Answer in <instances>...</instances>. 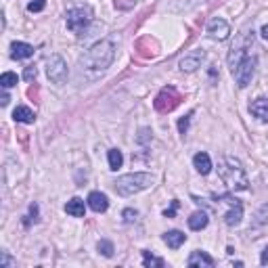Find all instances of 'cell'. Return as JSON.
Instances as JSON below:
<instances>
[{"label": "cell", "instance_id": "cell-1", "mask_svg": "<svg viewBox=\"0 0 268 268\" xmlns=\"http://www.w3.org/2000/svg\"><path fill=\"white\" fill-rule=\"evenodd\" d=\"M114 59H116V44L111 40H101L96 44H92L80 57V67H82V72L103 74L114 63Z\"/></svg>", "mask_w": 268, "mask_h": 268}, {"label": "cell", "instance_id": "cell-2", "mask_svg": "<svg viewBox=\"0 0 268 268\" xmlns=\"http://www.w3.org/2000/svg\"><path fill=\"white\" fill-rule=\"evenodd\" d=\"M229 65H231V74L237 82L239 88H245L251 84L253 74H256V57H251V52L241 46V44H233L231 55H229Z\"/></svg>", "mask_w": 268, "mask_h": 268}, {"label": "cell", "instance_id": "cell-3", "mask_svg": "<svg viewBox=\"0 0 268 268\" xmlns=\"http://www.w3.org/2000/svg\"><path fill=\"white\" fill-rule=\"evenodd\" d=\"M220 178L231 191H247L249 180H247V172L243 164L237 157H224V164L220 168Z\"/></svg>", "mask_w": 268, "mask_h": 268}, {"label": "cell", "instance_id": "cell-4", "mask_svg": "<svg viewBox=\"0 0 268 268\" xmlns=\"http://www.w3.org/2000/svg\"><path fill=\"white\" fill-rule=\"evenodd\" d=\"M153 185V176L147 174V172H134V174H124L120 176L114 187H116V193L122 195V197H128V195H134V193H140Z\"/></svg>", "mask_w": 268, "mask_h": 268}, {"label": "cell", "instance_id": "cell-5", "mask_svg": "<svg viewBox=\"0 0 268 268\" xmlns=\"http://www.w3.org/2000/svg\"><path fill=\"white\" fill-rule=\"evenodd\" d=\"M92 21V9L90 7H74L67 11L65 15V23H67V30L74 32V34H82Z\"/></svg>", "mask_w": 268, "mask_h": 268}, {"label": "cell", "instance_id": "cell-6", "mask_svg": "<svg viewBox=\"0 0 268 268\" xmlns=\"http://www.w3.org/2000/svg\"><path fill=\"white\" fill-rule=\"evenodd\" d=\"M180 101H182L180 92L174 86H166V88L159 90L157 96H155L153 105H155V109H157L159 114H170V111H174L180 105Z\"/></svg>", "mask_w": 268, "mask_h": 268}, {"label": "cell", "instance_id": "cell-7", "mask_svg": "<svg viewBox=\"0 0 268 268\" xmlns=\"http://www.w3.org/2000/svg\"><path fill=\"white\" fill-rule=\"evenodd\" d=\"M46 76L50 82L55 84H63L69 76V69H67V63L61 55H50L46 59Z\"/></svg>", "mask_w": 268, "mask_h": 268}, {"label": "cell", "instance_id": "cell-8", "mask_svg": "<svg viewBox=\"0 0 268 268\" xmlns=\"http://www.w3.org/2000/svg\"><path fill=\"white\" fill-rule=\"evenodd\" d=\"M203 61H205V50H193V52L185 55V57L180 59L178 67H180V72L191 74V72H197V69L201 67Z\"/></svg>", "mask_w": 268, "mask_h": 268}, {"label": "cell", "instance_id": "cell-9", "mask_svg": "<svg viewBox=\"0 0 268 268\" xmlns=\"http://www.w3.org/2000/svg\"><path fill=\"white\" fill-rule=\"evenodd\" d=\"M207 34H209V38H214V40H227L229 34H231V25L224 19L216 17V19H211L207 23Z\"/></svg>", "mask_w": 268, "mask_h": 268}, {"label": "cell", "instance_id": "cell-10", "mask_svg": "<svg viewBox=\"0 0 268 268\" xmlns=\"http://www.w3.org/2000/svg\"><path fill=\"white\" fill-rule=\"evenodd\" d=\"M157 50H159V44H157V42H155L151 36H145V38H140V40L136 42V52H138L143 59H153L155 55H157Z\"/></svg>", "mask_w": 268, "mask_h": 268}, {"label": "cell", "instance_id": "cell-11", "mask_svg": "<svg viewBox=\"0 0 268 268\" xmlns=\"http://www.w3.org/2000/svg\"><path fill=\"white\" fill-rule=\"evenodd\" d=\"M231 201V209L224 214V222L229 227H239L241 224V218H243V203L239 199H229Z\"/></svg>", "mask_w": 268, "mask_h": 268}, {"label": "cell", "instance_id": "cell-12", "mask_svg": "<svg viewBox=\"0 0 268 268\" xmlns=\"http://www.w3.org/2000/svg\"><path fill=\"white\" fill-rule=\"evenodd\" d=\"M86 201H88V207H90L92 211H96V214H103V211H107V207H109L107 195L101 193V191H92V193L88 195Z\"/></svg>", "mask_w": 268, "mask_h": 268}, {"label": "cell", "instance_id": "cell-13", "mask_svg": "<svg viewBox=\"0 0 268 268\" xmlns=\"http://www.w3.org/2000/svg\"><path fill=\"white\" fill-rule=\"evenodd\" d=\"M187 264L191 268H211V266H214V258H211L207 251H199V249H197V251H193L191 256H189Z\"/></svg>", "mask_w": 268, "mask_h": 268}, {"label": "cell", "instance_id": "cell-14", "mask_svg": "<svg viewBox=\"0 0 268 268\" xmlns=\"http://www.w3.org/2000/svg\"><path fill=\"white\" fill-rule=\"evenodd\" d=\"M32 55H34V46L27 44V42H13L11 44V57L13 59H17V61L30 59Z\"/></svg>", "mask_w": 268, "mask_h": 268}, {"label": "cell", "instance_id": "cell-15", "mask_svg": "<svg viewBox=\"0 0 268 268\" xmlns=\"http://www.w3.org/2000/svg\"><path fill=\"white\" fill-rule=\"evenodd\" d=\"M249 114L253 118H258L260 122H268V98H256L251 105H249Z\"/></svg>", "mask_w": 268, "mask_h": 268}, {"label": "cell", "instance_id": "cell-16", "mask_svg": "<svg viewBox=\"0 0 268 268\" xmlns=\"http://www.w3.org/2000/svg\"><path fill=\"white\" fill-rule=\"evenodd\" d=\"M193 166H195V170L199 172V174H209L211 172V159H209V155L207 153H197L195 157H193Z\"/></svg>", "mask_w": 268, "mask_h": 268}, {"label": "cell", "instance_id": "cell-17", "mask_svg": "<svg viewBox=\"0 0 268 268\" xmlns=\"http://www.w3.org/2000/svg\"><path fill=\"white\" fill-rule=\"evenodd\" d=\"M185 241H187V235L180 233V231H168V233L164 235V243H166L168 247H172V249H178Z\"/></svg>", "mask_w": 268, "mask_h": 268}, {"label": "cell", "instance_id": "cell-18", "mask_svg": "<svg viewBox=\"0 0 268 268\" xmlns=\"http://www.w3.org/2000/svg\"><path fill=\"white\" fill-rule=\"evenodd\" d=\"M207 222H209L207 214H205L203 209H199V211H195V214H191V218H189V229L191 231H203L207 227Z\"/></svg>", "mask_w": 268, "mask_h": 268}, {"label": "cell", "instance_id": "cell-19", "mask_svg": "<svg viewBox=\"0 0 268 268\" xmlns=\"http://www.w3.org/2000/svg\"><path fill=\"white\" fill-rule=\"evenodd\" d=\"M13 120H15V122H21V124H34L36 114H34V111H32L30 107L19 105L15 111H13Z\"/></svg>", "mask_w": 268, "mask_h": 268}, {"label": "cell", "instance_id": "cell-20", "mask_svg": "<svg viewBox=\"0 0 268 268\" xmlns=\"http://www.w3.org/2000/svg\"><path fill=\"white\" fill-rule=\"evenodd\" d=\"M65 211H67L69 216H74V218H82L84 216V201L80 199V197H74V199L67 201Z\"/></svg>", "mask_w": 268, "mask_h": 268}, {"label": "cell", "instance_id": "cell-21", "mask_svg": "<svg viewBox=\"0 0 268 268\" xmlns=\"http://www.w3.org/2000/svg\"><path fill=\"white\" fill-rule=\"evenodd\" d=\"M107 159H109V170H120L122 168V164H124V155H122V151L120 149H111L109 153H107Z\"/></svg>", "mask_w": 268, "mask_h": 268}, {"label": "cell", "instance_id": "cell-22", "mask_svg": "<svg viewBox=\"0 0 268 268\" xmlns=\"http://www.w3.org/2000/svg\"><path fill=\"white\" fill-rule=\"evenodd\" d=\"M264 224H268V203H264V205L256 211V216H253V220H251V229L264 227Z\"/></svg>", "mask_w": 268, "mask_h": 268}, {"label": "cell", "instance_id": "cell-23", "mask_svg": "<svg viewBox=\"0 0 268 268\" xmlns=\"http://www.w3.org/2000/svg\"><path fill=\"white\" fill-rule=\"evenodd\" d=\"M143 264L147 268H164L166 266V262L162 258H155L151 251H143Z\"/></svg>", "mask_w": 268, "mask_h": 268}, {"label": "cell", "instance_id": "cell-24", "mask_svg": "<svg viewBox=\"0 0 268 268\" xmlns=\"http://www.w3.org/2000/svg\"><path fill=\"white\" fill-rule=\"evenodd\" d=\"M96 249H98V253H103L105 258H111V256H114V251H116L114 243H111L109 239H101V241L96 243Z\"/></svg>", "mask_w": 268, "mask_h": 268}, {"label": "cell", "instance_id": "cell-25", "mask_svg": "<svg viewBox=\"0 0 268 268\" xmlns=\"http://www.w3.org/2000/svg\"><path fill=\"white\" fill-rule=\"evenodd\" d=\"M0 86H3L5 90H7V88H13V86H17V74L5 72L3 76H0Z\"/></svg>", "mask_w": 268, "mask_h": 268}, {"label": "cell", "instance_id": "cell-26", "mask_svg": "<svg viewBox=\"0 0 268 268\" xmlns=\"http://www.w3.org/2000/svg\"><path fill=\"white\" fill-rule=\"evenodd\" d=\"M122 218H124V222H126V224H132V222L138 218V211H136V209H132V207H126V209L122 211Z\"/></svg>", "mask_w": 268, "mask_h": 268}, {"label": "cell", "instance_id": "cell-27", "mask_svg": "<svg viewBox=\"0 0 268 268\" xmlns=\"http://www.w3.org/2000/svg\"><path fill=\"white\" fill-rule=\"evenodd\" d=\"M191 118H193V111H191L189 116H185V118H182V120L178 122V132H180L182 136H185V134H187V130H189V122H191Z\"/></svg>", "mask_w": 268, "mask_h": 268}, {"label": "cell", "instance_id": "cell-28", "mask_svg": "<svg viewBox=\"0 0 268 268\" xmlns=\"http://www.w3.org/2000/svg\"><path fill=\"white\" fill-rule=\"evenodd\" d=\"M44 7H46V0H32V3L27 5V11H30V13H40Z\"/></svg>", "mask_w": 268, "mask_h": 268}, {"label": "cell", "instance_id": "cell-29", "mask_svg": "<svg viewBox=\"0 0 268 268\" xmlns=\"http://www.w3.org/2000/svg\"><path fill=\"white\" fill-rule=\"evenodd\" d=\"M17 262L13 260L7 251H3V256H0V268H9V266H15Z\"/></svg>", "mask_w": 268, "mask_h": 268}, {"label": "cell", "instance_id": "cell-30", "mask_svg": "<svg viewBox=\"0 0 268 268\" xmlns=\"http://www.w3.org/2000/svg\"><path fill=\"white\" fill-rule=\"evenodd\" d=\"M134 5H136V0H116V9H120V11H128Z\"/></svg>", "mask_w": 268, "mask_h": 268}, {"label": "cell", "instance_id": "cell-31", "mask_svg": "<svg viewBox=\"0 0 268 268\" xmlns=\"http://www.w3.org/2000/svg\"><path fill=\"white\" fill-rule=\"evenodd\" d=\"M36 76H38V72H36V67H34V65H30V67H25V72H23V80H27V82H32V80H36Z\"/></svg>", "mask_w": 268, "mask_h": 268}, {"label": "cell", "instance_id": "cell-32", "mask_svg": "<svg viewBox=\"0 0 268 268\" xmlns=\"http://www.w3.org/2000/svg\"><path fill=\"white\" fill-rule=\"evenodd\" d=\"M178 205H180V203H178V199H174V201H172V205H170V207H168V209L164 211V216H166V218H174V214H176Z\"/></svg>", "mask_w": 268, "mask_h": 268}, {"label": "cell", "instance_id": "cell-33", "mask_svg": "<svg viewBox=\"0 0 268 268\" xmlns=\"http://www.w3.org/2000/svg\"><path fill=\"white\" fill-rule=\"evenodd\" d=\"M36 222L38 220V205L34 203V205H30V220H25V224H30V222Z\"/></svg>", "mask_w": 268, "mask_h": 268}, {"label": "cell", "instance_id": "cell-34", "mask_svg": "<svg viewBox=\"0 0 268 268\" xmlns=\"http://www.w3.org/2000/svg\"><path fill=\"white\" fill-rule=\"evenodd\" d=\"M151 138V134H149V130L147 128H143L140 130V136H138V143H147V140Z\"/></svg>", "mask_w": 268, "mask_h": 268}, {"label": "cell", "instance_id": "cell-35", "mask_svg": "<svg viewBox=\"0 0 268 268\" xmlns=\"http://www.w3.org/2000/svg\"><path fill=\"white\" fill-rule=\"evenodd\" d=\"M260 264H262V266H266V264H268V245L264 247V251H262V256H260Z\"/></svg>", "mask_w": 268, "mask_h": 268}, {"label": "cell", "instance_id": "cell-36", "mask_svg": "<svg viewBox=\"0 0 268 268\" xmlns=\"http://www.w3.org/2000/svg\"><path fill=\"white\" fill-rule=\"evenodd\" d=\"M260 34H262V36L268 40V25H264V27H262V32H260Z\"/></svg>", "mask_w": 268, "mask_h": 268}, {"label": "cell", "instance_id": "cell-37", "mask_svg": "<svg viewBox=\"0 0 268 268\" xmlns=\"http://www.w3.org/2000/svg\"><path fill=\"white\" fill-rule=\"evenodd\" d=\"M3 105H9V94H7V92L3 94Z\"/></svg>", "mask_w": 268, "mask_h": 268}]
</instances>
